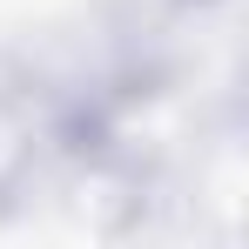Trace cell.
Instances as JSON below:
<instances>
[{
  "label": "cell",
  "mask_w": 249,
  "mask_h": 249,
  "mask_svg": "<svg viewBox=\"0 0 249 249\" xmlns=\"http://www.w3.org/2000/svg\"><path fill=\"white\" fill-rule=\"evenodd\" d=\"M27 162H34V128L14 101H0V189H14L27 175Z\"/></svg>",
  "instance_id": "obj_1"
}]
</instances>
